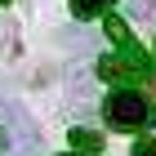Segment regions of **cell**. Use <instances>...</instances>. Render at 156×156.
<instances>
[{
    "instance_id": "cell-1",
    "label": "cell",
    "mask_w": 156,
    "mask_h": 156,
    "mask_svg": "<svg viewBox=\"0 0 156 156\" xmlns=\"http://www.w3.org/2000/svg\"><path fill=\"white\" fill-rule=\"evenodd\" d=\"M103 120H107L112 129H152L156 125V107L147 103L138 89H129V85H120V89H112V98L103 103Z\"/></svg>"
},
{
    "instance_id": "cell-2",
    "label": "cell",
    "mask_w": 156,
    "mask_h": 156,
    "mask_svg": "<svg viewBox=\"0 0 156 156\" xmlns=\"http://www.w3.org/2000/svg\"><path fill=\"white\" fill-rule=\"evenodd\" d=\"M120 54H103L98 58V76L112 85H138L152 76V58H147V49L138 45V40H129V45H116Z\"/></svg>"
},
{
    "instance_id": "cell-3",
    "label": "cell",
    "mask_w": 156,
    "mask_h": 156,
    "mask_svg": "<svg viewBox=\"0 0 156 156\" xmlns=\"http://www.w3.org/2000/svg\"><path fill=\"white\" fill-rule=\"evenodd\" d=\"M116 0H72V13L76 18H103Z\"/></svg>"
},
{
    "instance_id": "cell-4",
    "label": "cell",
    "mask_w": 156,
    "mask_h": 156,
    "mask_svg": "<svg viewBox=\"0 0 156 156\" xmlns=\"http://www.w3.org/2000/svg\"><path fill=\"white\" fill-rule=\"evenodd\" d=\"M72 143H76V152H103V134H94V129H72Z\"/></svg>"
},
{
    "instance_id": "cell-5",
    "label": "cell",
    "mask_w": 156,
    "mask_h": 156,
    "mask_svg": "<svg viewBox=\"0 0 156 156\" xmlns=\"http://www.w3.org/2000/svg\"><path fill=\"white\" fill-rule=\"evenodd\" d=\"M125 13L138 18V23H147V18L156 13V0H125Z\"/></svg>"
},
{
    "instance_id": "cell-6",
    "label": "cell",
    "mask_w": 156,
    "mask_h": 156,
    "mask_svg": "<svg viewBox=\"0 0 156 156\" xmlns=\"http://www.w3.org/2000/svg\"><path fill=\"white\" fill-rule=\"evenodd\" d=\"M107 36H112V45H129V27H125V23H120V18H112V13H107Z\"/></svg>"
},
{
    "instance_id": "cell-7",
    "label": "cell",
    "mask_w": 156,
    "mask_h": 156,
    "mask_svg": "<svg viewBox=\"0 0 156 156\" xmlns=\"http://www.w3.org/2000/svg\"><path fill=\"white\" fill-rule=\"evenodd\" d=\"M72 98H80L85 107L94 103V94H89V76H72Z\"/></svg>"
},
{
    "instance_id": "cell-8",
    "label": "cell",
    "mask_w": 156,
    "mask_h": 156,
    "mask_svg": "<svg viewBox=\"0 0 156 156\" xmlns=\"http://www.w3.org/2000/svg\"><path fill=\"white\" fill-rule=\"evenodd\" d=\"M129 156H156V138H152V134H143V138L134 143V152H129Z\"/></svg>"
},
{
    "instance_id": "cell-9",
    "label": "cell",
    "mask_w": 156,
    "mask_h": 156,
    "mask_svg": "<svg viewBox=\"0 0 156 156\" xmlns=\"http://www.w3.org/2000/svg\"><path fill=\"white\" fill-rule=\"evenodd\" d=\"M67 156H94V152H67Z\"/></svg>"
},
{
    "instance_id": "cell-10",
    "label": "cell",
    "mask_w": 156,
    "mask_h": 156,
    "mask_svg": "<svg viewBox=\"0 0 156 156\" xmlns=\"http://www.w3.org/2000/svg\"><path fill=\"white\" fill-rule=\"evenodd\" d=\"M0 147H5V138H0Z\"/></svg>"
}]
</instances>
